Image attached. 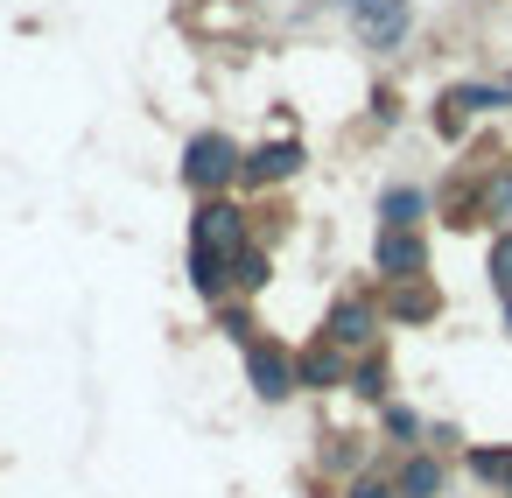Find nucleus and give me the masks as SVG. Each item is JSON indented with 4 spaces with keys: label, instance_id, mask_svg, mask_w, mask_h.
I'll use <instances>...</instances> for the list:
<instances>
[{
    "label": "nucleus",
    "instance_id": "39448f33",
    "mask_svg": "<svg viewBox=\"0 0 512 498\" xmlns=\"http://www.w3.org/2000/svg\"><path fill=\"white\" fill-rule=\"evenodd\" d=\"M421 267H428V246L414 239V232H379V274L386 281H421Z\"/></svg>",
    "mask_w": 512,
    "mask_h": 498
},
{
    "label": "nucleus",
    "instance_id": "f03ea898",
    "mask_svg": "<svg viewBox=\"0 0 512 498\" xmlns=\"http://www.w3.org/2000/svg\"><path fill=\"white\" fill-rule=\"evenodd\" d=\"M239 169H246V155H239L225 134H197V141L183 148V183H190V190H211V197H218Z\"/></svg>",
    "mask_w": 512,
    "mask_h": 498
},
{
    "label": "nucleus",
    "instance_id": "9d476101",
    "mask_svg": "<svg viewBox=\"0 0 512 498\" xmlns=\"http://www.w3.org/2000/svg\"><path fill=\"white\" fill-rule=\"evenodd\" d=\"M393 316H400V323H428V316H435V288H421V281H400V295H393Z\"/></svg>",
    "mask_w": 512,
    "mask_h": 498
},
{
    "label": "nucleus",
    "instance_id": "ddd939ff",
    "mask_svg": "<svg viewBox=\"0 0 512 498\" xmlns=\"http://www.w3.org/2000/svg\"><path fill=\"white\" fill-rule=\"evenodd\" d=\"M232 288H246V295H260V288H267V253H253V246H246V253L232 260Z\"/></svg>",
    "mask_w": 512,
    "mask_h": 498
},
{
    "label": "nucleus",
    "instance_id": "6ab92c4d",
    "mask_svg": "<svg viewBox=\"0 0 512 498\" xmlns=\"http://www.w3.org/2000/svg\"><path fill=\"white\" fill-rule=\"evenodd\" d=\"M505 323H512V302H505Z\"/></svg>",
    "mask_w": 512,
    "mask_h": 498
},
{
    "label": "nucleus",
    "instance_id": "4468645a",
    "mask_svg": "<svg viewBox=\"0 0 512 498\" xmlns=\"http://www.w3.org/2000/svg\"><path fill=\"white\" fill-rule=\"evenodd\" d=\"M491 288L512 302V232H505V239H498V253H491Z\"/></svg>",
    "mask_w": 512,
    "mask_h": 498
},
{
    "label": "nucleus",
    "instance_id": "1a4fd4ad",
    "mask_svg": "<svg viewBox=\"0 0 512 498\" xmlns=\"http://www.w3.org/2000/svg\"><path fill=\"white\" fill-rule=\"evenodd\" d=\"M379 218H386L393 232H414V218H421V190H386V197H379Z\"/></svg>",
    "mask_w": 512,
    "mask_h": 498
},
{
    "label": "nucleus",
    "instance_id": "0eeeda50",
    "mask_svg": "<svg viewBox=\"0 0 512 498\" xmlns=\"http://www.w3.org/2000/svg\"><path fill=\"white\" fill-rule=\"evenodd\" d=\"M295 169H302V148H295V141H274V148L246 155V169H239V176H246V183H288Z\"/></svg>",
    "mask_w": 512,
    "mask_h": 498
},
{
    "label": "nucleus",
    "instance_id": "a211bd4d",
    "mask_svg": "<svg viewBox=\"0 0 512 498\" xmlns=\"http://www.w3.org/2000/svg\"><path fill=\"white\" fill-rule=\"evenodd\" d=\"M351 498H393V484H358Z\"/></svg>",
    "mask_w": 512,
    "mask_h": 498
},
{
    "label": "nucleus",
    "instance_id": "dca6fc26",
    "mask_svg": "<svg viewBox=\"0 0 512 498\" xmlns=\"http://www.w3.org/2000/svg\"><path fill=\"white\" fill-rule=\"evenodd\" d=\"M491 218L512 232V176H491Z\"/></svg>",
    "mask_w": 512,
    "mask_h": 498
},
{
    "label": "nucleus",
    "instance_id": "9b49d317",
    "mask_svg": "<svg viewBox=\"0 0 512 498\" xmlns=\"http://www.w3.org/2000/svg\"><path fill=\"white\" fill-rule=\"evenodd\" d=\"M435 491H442V463L414 456V463L400 470V498H435Z\"/></svg>",
    "mask_w": 512,
    "mask_h": 498
},
{
    "label": "nucleus",
    "instance_id": "7ed1b4c3",
    "mask_svg": "<svg viewBox=\"0 0 512 498\" xmlns=\"http://www.w3.org/2000/svg\"><path fill=\"white\" fill-rule=\"evenodd\" d=\"M246 379H253V393L260 400H288L302 379H295V358L281 351V344H246Z\"/></svg>",
    "mask_w": 512,
    "mask_h": 498
},
{
    "label": "nucleus",
    "instance_id": "20e7f679",
    "mask_svg": "<svg viewBox=\"0 0 512 498\" xmlns=\"http://www.w3.org/2000/svg\"><path fill=\"white\" fill-rule=\"evenodd\" d=\"M351 15H358V36H365L372 50H393V43L407 36V22H414L407 0H351Z\"/></svg>",
    "mask_w": 512,
    "mask_h": 498
},
{
    "label": "nucleus",
    "instance_id": "6e6552de",
    "mask_svg": "<svg viewBox=\"0 0 512 498\" xmlns=\"http://www.w3.org/2000/svg\"><path fill=\"white\" fill-rule=\"evenodd\" d=\"M295 379H302V386H337V379H344V351L323 337L316 351H302V358H295Z\"/></svg>",
    "mask_w": 512,
    "mask_h": 498
},
{
    "label": "nucleus",
    "instance_id": "f3484780",
    "mask_svg": "<svg viewBox=\"0 0 512 498\" xmlns=\"http://www.w3.org/2000/svg\"><path fill=\"white\" fill-rule=\"evenodd\" d=\"M386 435H400V442H407V435H421V421H414L407 407H386Z\"/></svg>",
    "mask_w": 512,
    "mask_h": 498
},
{
    "label": "nucleus",
    "instance_id": "f257e3e1",
    "mask_svg": "<svg viewBox=\"0 0 512 498\" xmlns=\"http://www.w3.org/2000/svg\"><path fill=\"white\" fill-rule=\"evenodd\" d=\"M190 246L232 267V260L246 253V211H239V204H225V197L197 204V218H190Z\"/></svg>",
    "mask_w": 512,
    "mask_h": 498
},
{
    "label": "nucleus",
    "instance_id": "f8f14e48",
    "mask_svg": "<svg viewBox=\"0 0 512 498\" xmlns=\"http://www.w3.org/2000/svg\"><path fill=\"white\" fill-rule=\"evenodd\" d=\"M470 470H477L484 484H498V491L512 498V449H477V456H470Z\"/></svg>",
    "mask_w": 512,
    "mask_h": 498
},
{
    "label": "nucleus",
    "instance_id": "aec40b11",
    "mask_svg": "<svg viewBox=\"0 0 512 498\" xmlns=\"http://www.w3.org/2000/svg\"><path fill=\"white\" fill-rule=\"evenodd\" d=\"M505 85H512V78H505Z\"/></svg>",
    "mask_w": 512,
    "mask_h": 498
},
{
    "label": "nucleus",
    "instance_id": "2eb2a0df",
    "mask_svg": "<svg viewBox=\"0 0 512 498\" xmlns=\"http://www.w3.org/2000/svg\"><path fill=\"white\" fill-rule=\"evenodd\" d=\"M358 393H365V400H386V365H379V358L358 365Z\"/></svg>",
    "mask_w": 512,
    "mask_h": 498
},
{
    "label": "nucleus",
    "instance_id": "423d86ee",
    "mask_svg": "<svg viewBox=\"0 0 512 498\" xmlns=\"http://www.w3.org/2000/svg\"><path fill=\"white\" fill-rule=\"evenodd\" d=\"M337 351H365L372 337H379V316H372V302H337L330 309V330H323Z\"/></svg>",
    "mask_w": 512,
    "mask_h": 498
}]
</instances>
